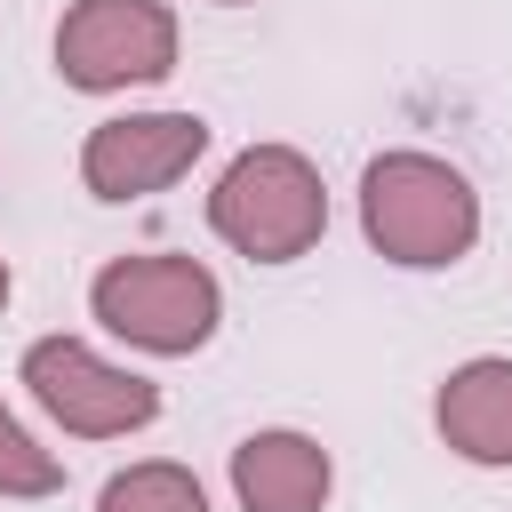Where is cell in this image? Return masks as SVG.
<instances>
[{"label": "cell", "mask_w": 512, "mask_h": 512, "mask_svg": "<svg viewBox=\"0 0 512 512\" xmlns=\"http://www.w3.org/2000/svg\"><path fill=\"white\" fill-rule=\"evenodd\" d=\"M48 496H64V456L16 408H0V504H48Z\"/></svg>", "instance_id": "10"}, {"label": "cell", "mask_w": 512, "mask_h": 512, "mask_svg": "<svg viewBox=\"0 0 512 512\" xmlns=\"http://www.w3.org/2000/svg\"><path fill=\"white\" fill-rule=\"evenodd\" d=\"M96 512H208V488L192 480V464L144 456V464H120L96 488Z\"/></svg>", "instance_id": "9"}, {"label": "cell", "mask_w": 512, "mask_h": 512, "mask_svg": "<svg viewBox=\"0 0 512 512\" xmlns=\"http://www.w3.org/2000/svg\"><path fill=\"white\" fill-rule=\"evenodd\" d=\"M208 232L248 264H296L328 232L320 160L296 144H240L208 184Z\"/></svg>", "instance_id": "2"}, {"label": "cell", "mask_w": 512, "mask_h": 512, "mask_svg": "<svg viewBox=\"0 0 512 512\" xmlns=\"http://www.w3.org/2000/svg\"><path fill=\"white\" fill-rule=\"evenodd\" d=\"M184 24L168 0H72L56 16V80L80 96H128L176 72Z\"/></svg>", "instance_id": "5"}, {"label": "cell", "mask_w": 512, "mask_h": 512, "mask_svg": "<svg viewBox=\"0 0 512 512\" xmlns=\"http://www.w3.org/2000/svg\"><path fill=\"white\" fill-rule=\"evenodd\" d=\"M8 296H16V272H8V256H0V312H8Z\"/></svg>", "instance_id": "11"}, {"label": "cell", "mask_w": 512, "mask_h": 512, "mask_svg": "<svg viewBox=\"0 0 512 512\" xmlns=\"http://www.w3.org/2000/svg\"><path fill=\"white\" fill-rule=\"evenodd\" d=\"M16 384L64 440H128L160 424V384L136 376L128 360L96 352L88 336H32L16 360Z\"/></svg>", "instance_id": "4"}, {"label": "cell", "mask_w": 512, "mask_h": 512, "mask_svg": "<svg viewBox=\"0 0 512 512\" xmlns=\"http://www.w3.org/2000/svg\"><path fill=\"white\" fill-rule=\"evenodd\" d=\"M432 432L480 472H512V352H472L432 392Z\"/></svg>", "instance_id": "7"}, {"label": "cell", "mask_w": 512, "mask_h": 512, "mask_svg": "<svg viewBox=\"0 0 512 512\" xmlns=\"http://www.w3.org/2000/svg\"><path fill=\"white\" fill-rule=\"evenodd\" d=\"M216 8H256V0H216Z\"/></svg>", "instance_id": "12"}, {"label": "cell", "mask_w": 512, "mask_h": 512, "mask_svg": "<svg viewBox=\"0 0 512 512\" xmlns=\"http://www.w3.org/2000/svg\"><path fill=\"white\" fill-rule=\"evenodd\" d=\"M208 152V120L200 112H112L80 136V192L104 208L152 200L168 184H184Z\"/></svg>", "instance_id": "6"}, {"label": "cell", "mask_w": 512, "mask_h": 512, "mask_svg": "<svg viewBox=\"0 0 512 512\" xmlns=\"http://www.w3.org/2000/svg\"><path fill=\"white\" fill-rule=\"evenodd\" d=\"M360 240L400 272H448L480 248V192L440 152H376L360 168Z\"/></svg>", "instance_id": "1"}, {"label": "cell", "mask_w": 512, "mask_h": 512, "mask_svg": "<svg viewBox=\"0 0 512 512\" xmlns=\"http://www.w3.org/2000/svg\"><path fill=\"white\" fill-rule=\"evenodd\" d=\"M328 496H336V464L312 432L264 424L232 448V504L240 512H328Z\"/></svg>", "instance_id": "8"}, {"label": "cell", "mask_w": 512, "mask_h": 512, "mask_svg": "<svg viewBox=\"0 0 512 512\" xmlns=\"http://www.w3.org/2000/svg\"><path fill=\"white\" fill-rule=\"evenodd\" d=\"M88 320L152 360H192L224 328V280L200 256H112L88 280Z\"/></svg>", "instance_id": "3"}]
</instances>
